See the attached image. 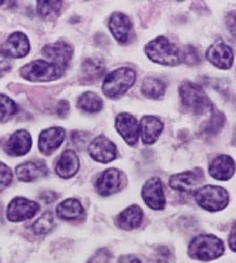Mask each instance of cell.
Masks as SVG:
<instances>
[{"instance_id":"cell-19","label":"cell","mask_w":236,"mask_h":263,"mask_svg":"<svg viewBox=\"0 0 236 263\" xmlns=\"http://www.w3.org/2000/svg\"><path fill=\"white\" fill-rule=\"evenodd\" d=\"M109 29L120 44H127L132 34V21L123 13L116 12L109 18Z\"/></svg>"},{"instance_id":"cell-18","label":"cell","mask_w":236,"mask_h":263,"mask_svg":"<svg viewBox=\"0 0 236 263\" xmlns=\"http://www.w3.org/2000/svg\"><path fill=\"white\" fill-rule=\"evenodd\" d=\"M236 164L232 157L227 154H221L212 159L209 166V173L217 180H228L235 174Z\"/></svg>"},{"instance_id":"cell-43","label":"cell","mask_w":236,"mask_h":263,"mask_svg":"<svg viewBox=\"0 0 236 263\" xmlns=\"http://www.w3.org/2000/svg\"><path fill=\"white\" fill-rule=\"evenodd\" d=\"M0 217H2V204H0Z\"/></svg>"},{"instance_id":"cell-25","label":"cell","mask_w":236,"mask_h":263,"mask_svg":"<svg viewBox=\"0 0 236 263\" xmlns=\"http://www.w3.org/2000/svg\"><path fill=\"white\" fill-rule=\"evenodd\" d=\"M105 72V63L99 58H87L81 65V78L93 82L101 78Z\"/></svg>"},{"instance_id":"cell-4","label":"cell","mask_w":236,"mask_h":263,"mask_svg":"<svg viewBox=\"0 0 236 263\" xmlns=\"http://www.w3.org/2000/svg\"><path fill=\"white\" fill-rule=\"evenodd\" d=\"M135 82V71L128 67H121L106 75L102 91L108 98L117 99L122 96Z\"/></svg>"},{"instance_id":"cell-27","label":"cell","mask_w":236,"mask_h":263,"mask_svg":"<svg viewBox=\"0 0 236 263\" xmlns=\"http://www.w3.org/2000/svg\"><path fill=\"white\" fill-rule=\"evenodd\" d=\"M165 83L160 79L156 78H146L142 83V93H143L146 98L149 99H160L165 93Z\"/></svg>"},{"instance_id":"cell-28","label":"cell","mask_w":236,"mask_h":263,"mask_svg":"<svg viewBox=\"0 0 236 263\" xmlns=\"http://www.w3.org/2000/svg\"><path fill=\"white\" fill-rule=\"evenodd\" d=\"M54 228V216L51 212H45L37 221L32 225V230L37 236H44L48 234L51 229Z\"/></svg>"},{"instance_id":"cell-24","label":"cell","mask_w":236,"mask_h":263,"mask_svg":"<svg viewBox=\"0 0 236 263\" xmlns=\"http://www.w3.org/2000/svg\"><path fill=\"white\" fill-rule=\"evenodd\" d=\"M84 213V208L80 204V201L76 199H67V200L62 201L59 205L57 206V216L62 220H76V218L81 217Z\"/></svg>"},{"instance_id":"cell-39","label":"cell","mask_w":236,"mask_h":263,"mask_svg":"<svg viewBox=\"0 0 236 263\" xmlns=\"http://www.w3.org/2000/svg\"><path fill=\"white\" fill-rule=\"evenodd\" d=\"M117 263H142V262L139 260V258L135 257V255L127 254V255H121V257L118 258V260H117Z\"/></svg>"},{"instance_id":"cell-34","label":"cell","mask_w":236,"mask_h":263,"mask_svg":"<svg viewBox=\"0 0 236 263\" xmlns=\"http://www.w3.org/2000/svg\"><path fill=\"white\" fill-rule=\"evenodd\" d=\"M112 253L106 248H101L88 259L87 263H111Z\"/></svg>"},{"instance_id":"cell-3","label":"cell","mask_w":236,"mask_h":263,"mask_svg":"<svg viewBox=\"0 0 236 263\" xmlns=\"http://www.w3.org/2000/svg\"><path fill=\"white\" fill-rule=\"evenodd\" d=\"M180 98L182 104L196 115L212 112V103L201 86L185 81L180 84Z\"/></svg>"},{"instance_id":"cell-33","label":"cell","mask_w":236,"mask_h":263,"mask_svg":"<svg viewBox=\"0 0 236 263\" xmlns=\"http://www.w3.org/2000/svg\"><path fill=\"white\" fill-rule=\"evenodd\" d=\"M12 170L7 164L0 162V192L6 190L11 183H12Z\"/></svg>"},{"instance_id":"cell-36","label":"cell","mask_w":236,"mask_h":263,"mask_svg":"<svg viewBox=\"0 0 236 263\" xmlns=\"http://www.w3.org/2000/svg\"><path fill=\"white\" fill-rule=\"evenodd\" d=\"M11 67H12V63H11L9 58L0 49V77L7 74L11 70Z\"/></svg>"},{"instance_id":"cell-23","label":"cell","mask_w":236,"mask_h":263,"mask_svg":"<svg viewBox=\"0 0 236 263\" xmlns=\"http://www.w3.org/2000/svg\"><path fill=\"white\" fill-rule=\"evenodd\" d=\"M143 220V211L138 205H130L123 210L117 217V225L121 229L133 230L142 224Z\"/></svg>"},{"instance_id":"cell-26","label":"cell","mask_w":236,"mask_h":263,"mask_svg":"<svg viewBox=\"0 0 236 263\" xmlns=\"http://www.w3.org/2000/svg\"><path fill=\"white\" fill-rule=\"evenodd\" d=\"M78 108L88 114H96L102 109V100L97 93L84 92L78 99Z\"/></svg>"},{"instance_id":"cell-29","label":"cell","mask_w":236,"mask_h":263,"mask_svg":"<svg viewBox=\"0 0 236 263\" xmlns=\"http://www.w3.org/2000/svg\"><path fill=\"white\" fill-rule=\"evenodd\" d=\"M62 6V2H37V12L44 18L57 17Z\"/></svg>"},{"instance_id":"cell-13","label":"cell","mask_w":236,"mask_h":263,"mask_svg":"<svg viewBox=\"0 0 236 263\" xmlns=\"http://www.w3.org/2000/svg\"><path fill=\"white\" fill-rule=\"evenodd\" d=\"M116 129L128 145H135L139 138V123L133 115L120 114L116 117Z\"/></svg>"},{"instance_id":"cell-40","label":"cell","mask_w":236,"mask_h":263,"mask_svg":"<svg viewBox=\"0 0 236 263\" xmlns=\"http://www.w3.org/2000/svg\"><path fill=\"white\" fill-rule=\"evenodd\" d=\"M67 112H69V102H66V100H62V102L58 104L57 114L59 115L60 117H65L67 115Z\"/></svg>"},{"instance_id":"cell-32","label":"cell","mask_w":236,"mask_h":263,"mask_svg":"<svg viewBox=\"0 0 236 263\" xmlns=\"http://www.w3.org/2000/svg\"><path fill=\"white\" fill-rule=\"evenodd\" d=\"M181 58L182 61L189 66H195L200 62V55H198V51L195 46H185V48L181 50Z\"/></svg>"},{"instance_id":"cell-42","label":"cell","mask_w":236,"mask_h":263,"mask_svg":"<svg viewBox=\"0 0 236 263\" xmlns=\"http://www.w3.org/2000/svg\"><path fill=\"white\" fill-rule=\"evenodd\" d=\"M233 144L236 145V128H235V132H233Z\"/></svg>"},{"instance_id":"cell-15","label":"cell","mask_w":236,"mask_h":263,"mask_svg":"<svg viewBox=\"0 0 236 263\" xmlns=\"http://www.w3.org/2000/svg\"><path fill=\"white\" fill-rule=\"evenodd\" d=\"M66 137V132L60 126H54L44 130L39 135L38 138V147L44 154L49 156L53 152L58 149L62 145L63 140Z\"/></svg>"},{"instance_id":"cell-20","label":"cell","mask_w":236,"mask_h":263,"mask_svg":"<svg viewBox=\"0 0 236 263\" xmlns=\"http://www.w3.org/2000/svg\"><path fill=\"white\" fill-rule=\"evenodd\" d=\"M48 174V167L42 161H28L16 167V177L21 182H33Z\"/></svg>"},{"instance_id":"cell-10","label":"cell","mask_w":236,"mask_h":263,"mask_svg":"<svg viewBox=\"0 0 236 263\" xmlns=\"http://www.w3.org/2000/svg\"><path fill=\"white\" fill-rule=\"evenodd\" d=\"M206 57L212 65L222 70H228L233 65V51L222 40H217L206 51Z\"/></svg>"},{"instance_id":"cell-30","label":"cell","mask_w":236,"mask_h":263,"mask_svg":"<svg viewBox=\"0 0 236 263\" xmlns=\"http://www.w3.org/2000/svg\"><path fill=\"white\" fill-rule=\"evenodd\" d=\"M17 112V105L13 102L12 99L8 96L0 93V121H8L9 119H12Z\"/></svg>"},{"instance_id":"cell-37","label":"cell","mask_w":236,"mask_h":263,"mask_svg":"<svg viewBox=\"0 0 236 263\" xmlns=\"http://www.w3.org/2000/svg\"><path fill=\"white\" fill-rule=\"evenodd\" d=\"M226 25L230 33L236 39V11H231L226 17Z\"/></svg>"},{"instance_id":"cell-16","label":"cell","mask_w":236,"mask_h":263,"mask_svg":"<svg viewBox=\"0 0 236 263\" xmlns=\"http://www.w3.org/2000/svg\"><path fill=\"white\" fill-rule=\"evenodd\" d=\"M202 179L203 173L197 168L195 171H184L172 175L169 178V185L179 192H189L195 190Z\"/></svg>"},{"instance_id":"cell-14","label":"cell","mask_w":236,"mask_h":263,"mask_svg":"<svg viewBox=\"0 0 236 263\" xmlns=\"http://www.w3.org/2000/svg\"><path fill=\"white\" fill-rule=\"evenodd\" d=\"M29 40L24 33L16 32L7 39L4 45L2 46V51L8 58H23L29 53Z\"/></svg>"},{"instance_id":"cell-44","label":"cell","mask_w":236,"mask_h":263,"mask_svg":"<svg viewBox=\"0 0 236 263\" xmlns=\"http://www.w3.org/2000/svg\"><path fill=\"white\" fill-rule=\"evenodd\" d=\"M4 4V2H2V0H0V6H3Z\"/></svg>"},{"instance_id":"cell-22","label":"cell","mask_w":236,"mask_h":263,"mask_svg":"<svg viewBox=\"0 0 236 263\" xmlns=\"http://www.w3.org/2000/svg\"><path fill=\"white\" fill-rule=\"evenodd\" d=\"M163 123L155 116H144L141 121L142 140L144 144L151 145L159 138L160 133L163 132Z\"/></svg>"},{"instance_id":"cell-11","label":"cell","mask_w":236,"mask_h":263,"mask_svg":"<svg viewBox=\"0 0 236 263\" xmlns=\"http://www.w3.org/2000/svg\"><path fill=\"white\" fill-rule=\"evenodd\" d=\"M88 153L96 162H100V163H108V162L114 161L118 156L117 146L105 136L95 138L88 146Z\"/></svg>"},{"instance_id":"cell-5","label":"cell","mask_w":236,"mask_h":263,"mask_svg":"<svg viewBox=\"0 0 236 263\" xmlns=\"http://www.w3.org/2000/svg\"><path fill=\"white\" fill-rule=\"evenodd\" d=\"M195 199L198 205L209 212H218L228 204V192L218 185H203L195 192Z\"/></svg>"},{"instance_id":"cell-31","label":"cell","mask_w":236,"mask_h":263,"mask_svg":"<svg viewBox=\"0 0 236 263\" xmlns=\"http://www.w3.org/2000/svg\"><path fill=\"white\" fill-rule=\"evenodd\" d=\"M224 123H226V117L222 112L216 111L214 114L211 115V119L207 121V124L203 126V133H206V135H217L222 128H223Z\"/></svg>"},{"instance_id":"cell-9","label":"cell","mask_w":236,"mask_h":263,"mask_svg":"<svg viewBox=\"0 0 236 263\" xmlns=\"http://www.w3.org/2000/svg\"><path fill=\"white\" fill-rule=\"evenodd\" d=\"M123 183H125L123 174L117 168H109L104 171L96 180V191L101 196H109L121 191Z\"/></svg>"},{"instance_id":"cell-35","label":"cell","mask_w":236,"mask_h":263,"mask_svg":"<svg viewBox=\"0 0 236 263\" xmlns=\"http://www.w3.org/2000/svg\"><path fill=\"white\" fill-rule=\"evenodd\" d=\"M88 138H90V133L87 132H72L71 133V141L76 146L83 147L84 145L87 144Z\"/></svg>"},{"instance_id":"cell-6","label":"cell","mask_w":236,"mask_h":263,"mask_svg":"<svg viewBox=\"0 0 236 263\" xmlns=\"http://www.w3.org/2000/svg\"><path fill=\"white\" fill-rule=\"evenodd\" d=\"M21 77L32 82H50L58 79L63 74L58 66L53 65L49 61L37 60L23 66L20 71Z\"/></svg>"},{"instance_id":"cell-21","label":"cell","mask_w":236,"mask_h":263,"mask_svg":"<svg viewBox=\"0 0 236 263\" xmlns=\"http://www.w3.org/2000/svg\"><path fill=\"white\" fill-rule=\"evenodd\" d=\"M79 170V158L74 150H65L55 163V173L60 178L69 179Z\"/></svg>"},{"instance_id":"cell-8","label":"cell","mask_w":236,"mask_h":263,"mask_svg":"<svg viewBox=\"0 0 236 263\" xmlns=\"http://www.w3.org/2000/svg\"><path fill=\"white\" fill-rule=\"evenodd\" d=\"M74 49L70 44L63 41L54 42V44H49L45 48L42 49V54L49 60V62L53 65L58 66L60 70L65 71L70 61H71Z\"/></svg>"},{"instance_id":"cell-12","label":"cell","mask_w":236,"mask_h":263,"mask_svg":"<svg viewBox=\"0 0 236 263\" xmlns=\"http://www.w3.org/2000/svg\"><path fill=\"white\" fill-rule=\"evenodd\" d=\"M142 197L149 208L163 210L165 205V196L162 180L159 178H153V179L147 180L146 184L142 189Z\"/></svg>"},{"instance_id":"cell-38","label":"cell","mask_w":236,"mask_h":263,"mask_svg":"<svg viewBox=\"0 0 236 263\" xmlns=\"http://www.w3.org/2000/svg\"><path fill=\"white\" fill-rule=\"evenodd\" d=\"M39 199H41L45 204H51L57 200L58 195L53 191H42L41 194H39Z\"/></svg>"},{"instance_id":"cell-7","label":"cell","mask_w":236,"mask_h":263,"mask_svg":"<svg viewBox=\"0 0 236 263\" xmlns=\"http://www.w3.org/2000/svg\"><path fill=\"white\" fill-rule=\"evenodd\" d=\"M38 211L39 205L36 201L28 200L25 197H15L7 208V217L9 221L21 222L36 216Z\"/></svg>"},{"instance_id":"cell-2","label":"cell","mask_w":236,"mask_h":263,"mask_svg":"<svg viewBox=\"0 0 236 263\" xmlns=\"http://www.w3.org/2000/svg\"><path fill=\"white\" fill-rule=\"evenodd\" d=\"M147 57L164 66H176L182 61L181 50L167 37H156L146 45Z\"/></svg>"},{"instance_id":"cell-17","label":"cell","mask_w":236,"mask_h":263,"mask_svg":"<svg viewBox=\"0 0 236 263\" xmlns=\"http://www.w3.org/2000/svg\"><path fill=\"white\" fill-rule=\"evenodd\" d=\"M4 152L9 156H25L32 147V137L29 132L27 130H17L15 132L11 137L7 140L4 144Z\"/></svg>"},{"instance_id":"cell-41","label":"cell","mask_w":236,"mask_h":263,"mask_svg":"<svg viewBox=\"0 0 236 263\" xmlns=\"http://www.w3.org/2000/svg\"><path fill=\"white\" fill-rule=\"evenodd\" d=\"M228 243H230L231 250L236 253V222L233 224L232 229H231L230 237H228Z\"/></svg>"},{"instance_id":"cell-1","label":"cell","mask_w":236,"mask_h":263,"mask_svg":"<svg viewBox=\"0 0 236 263\" xmlns=\"http://www.w3.org/2000/svg\"><path fill=\"white\" fill-rule=\"evenodd\" d=\"M188 253L191 259L210 262L224 254V242L212 234H201L191 239Z\"/></svg>"}]
</instances>
